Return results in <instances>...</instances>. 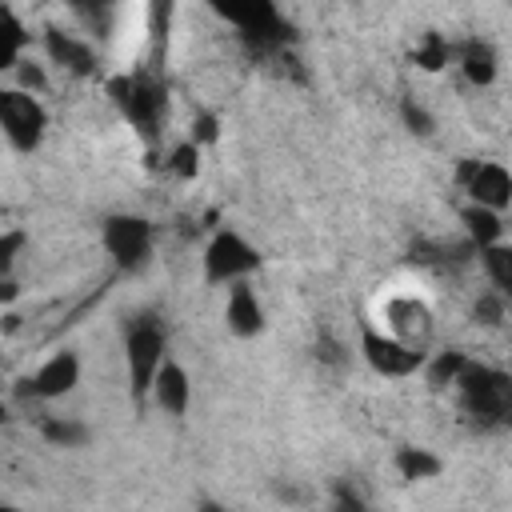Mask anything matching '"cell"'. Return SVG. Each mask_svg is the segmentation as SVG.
<instances>
[{
	"label": "cell",
	"instance_id": "1",
	"mask_svg": "<svg viewBox=\"0 0 512 512\" xmlns=\"http://www.w3.org/2000/svg\"><path fill=\"white\" fill-rule=\"evenodd\" d=\"M168 360V328L156 312H140L124 324V364H128V384H132V400L148 404V388L152 376L160 372V364Z\"/></svg>",
	"mask_w": 512,
	"mask_h": 512
},
{
	"label": "cell",
	"instance_id": "2",
	"mask_svg": "<svg viewBox=\"0 0 512 512\" xmlns=\"http://www.w3.org/2000/svg\"><path fill=\"white\" fill-rule=\"evenodd\" d=\"M108 100L116 104V112L140 132V136H156L168 112V88L160 76L152 72H120L108 84Z\"/></svg>",
	"mask_w": 512,
	"mask_h": 512
},
{
	"label": "cell",
	"instance_id": "3",
	"mask_svg": "<svg viewBox=\"0 0 512 512\" xmlns=\"http://www.w3.org/2000/svg\"><path fill=\"white\" fill-rule=\"evenodd\" d=\"M204 284H216V288H232L240 280H248L256 268H260V248L236 232V228H220L212 232V240L204 244Z\"/></svg>",
	"mask_w": 512,
	"mask_h": 512
},
{
	"label": "cell",
	"instance_id": "4",
	"mask_svg": "<svg viewBox=\"0 0 512 512\" xmlns=\"http://www.w3.org/2000/svg\"><path fill=\"white\" fill-rule=\"evenodd\" d=\"M456 388H460V404H464L468 416L504 424L508 404H512V380H508V372L468 360L460 368V376H456Z\"/></svg>",
	"mask_w": 512,
	"mask_h": 512
},
{
	"label": "cell",
	"instance_id": "5",
	"mask_svg": "<svg viewBox=\"0 0 512 512\" xmlns=\"http://www.w3.org/2000/svg\"><path fill=\"white\" fill-rule=\"evenodd\" d=\"M152 240H156V228L148 216L140 212H112L104 216L100 224V244L108 252V260L120 268V272H136L148 264L152 256Z\"/></svg>",
	"mask_w": 512,
	"mask_h": 512
},
{
	"label": "cell",
	"instance_id": "6",
	"mask_svg": "<svg viewBox=\"0 0 512 512\" xmlns=\"http://www.w3.org/2000/svg\"><path fill=\"white\" fill-rule=\"evenodd\" d=\"M216 16L236 24L240 40L252 44L256 52H272V48H284L288 44V24L280 16L276 4L268 0H244V4H216Z\"/></svg>",
	"mask_w": 512,
	"mask_h": 512
},
{
	"label": "cell",
	"instance_id": "7",
	"mask_svg": "<svg viewBox=\"0 0 512 512\" xmlns=\"http://www.w3.org/2000/svg\"><path fill=\"white\" fill-rule=\"evenodd\" d=\"M0 132L16 152H36L48 132V112L40 96H28L20 88H0Z\"/></svg>",
	"mask_w": 512,
	"mask_h": 512
},
{
	"label": "cell",
	"instance_id": "8",
	"mask_svg": "<svg viewBox=\"0 0 512 512\" xmlns=\"http://www.w3.org/2000/svg\"><path fill=\"white\" fill-rule=\"evenodd\" d=\"M360 356L364 364L376 372V376H388V380H404V376H416L428 360V352H416L400 340H392L384 328H376L372 320L360 324Z\"/></svg>",
	"mask_w": 512,
	"mask_h": 512
},
{
	"label": "cell",
	"instance_id": "9",
	"mask_svg": "<svg viewBox=\"0 0 512 512\" xmlns=\"http://www.w3.org/2000/svg\"><path fill=\"white\" fill-rule=\"evenodd\" d=\"M384 332L416 352H428L432 340V308L420 296H388L384 300Z\"/></svg>",
	"mask_w": 512,
	"mask_h": 512
},
{
	"label": "cell",
	"instance_id": "10",
	"mask_svg": "<svg viewBox=\"0 0 512 512\" xmlns=\"http://www.w3.org/2000/svg\"><path fill=\"white\" fill-rule=\"evenodd\" d=\"M460 184L468 192V204L504 212L512 200V172L500 160H468L460 164Z\"/></svg>",
	"mask_w": 512,
	"mask_h": 512
},
{
	"label": "cell",
	"instance_id": "11",
	"mask_svg": "<svg viewBox=\"0 0 512 512\" xmlns=\"http://www.w3.org/2000/svg\"><path fill=\"white\" fill-rule=\"evenodd\" d=\"M76 384H80V356H76L72 348L52 352L28 380H20V388H24L28 396H36V400H60V396H68Z\"/></svg>",
	"mask_w": 512,
	"mask_h": 512
},
{
	"label": "cell",
	"instance_id": "12",
	"mask_svg": "<svg viewBox=\"0 0 512 512\" xmlns=\"http://www.w3.org/2000/svg\"><path fill=\"white\" fill-rule=\"evenodd\" d=\"M44 52L72 76H96V48L68 28H44Z\"/></svg>",
	"mask_w": 512,
	"mask_h": 512
},
{
	"label": "cell",
	"instance_id": "13",
	"mask_svg": "<svg viewBox=\"0 0 512 512\" xmlns=\"http://www.w3.org/2000/svg\"><path fill=\"white\" fill-rule=\"evenodd\" d=\"M224 324H228V332L240 336V340H252V336L264 332V304H260V296H256V288H252L248 280H240V284L228 288Z\"/></svg>",
	"mask_w": 512,
	"mask_h": 512
},
{
	"label": "cell",
	"instance_id": "14",
	"mask_svg": "<svg viewBox=\"0 0 512 512\" xmlns=\"http://www.w3.org/2000/svg\"><path fill=\"white\" fill-rule=\"evenodd\" d=\"M148 400H152L160 412H168V416H184V412H188V404H192V380H188L184 364L164 360V364H160V372L152 376Z\"/></svg>",
	"mask_w": 512,
	"mask_h": 512
},
{
	"label": "cell",
	"instance_id": "15",
	"mask_svg": "<svg viewBox=\"0 0 512 512\" xmlns=\"http://www.w3.org/2000/svg\"><path fill=\"white\" fill-rule=\"evenodd\" d=\"M456 64H460L464 80L476 84V88H488V84L496 80V72H500L496 48H492L488 40H480V36H468V40L456 48Z\"/></svg>",
	"mask_w": 512,
	"mask_h": 512
},
{
	"label": "cell",
	"instance_id": "16",
	"mask_svg": "<svg viewBox=\"0 0 512 512\" xmlns=\"http://www.w3.org/2000/svg\"><path fill=\"white\" fill-rule=\"evenodd\" d=\"M460 220H464V232H468L472 248L504 244V212H492V208H480V204H464Z\"/></svg>",
	"mask_w": 512,
	"mask_h": 512
},
{
	"label": "cell",
	"instance_id": "17",
	"mask_svg": "<svg viewBox=\"0 0 512 512\" xmlns=\"http://www.w3.org/2000/svg\"><path fill=\"white\" fill-rule=\"evenodd\" d=\"M392 464H396L400 480H408V484H416V480H436V476L444 472V460H440L436 452H428V448H416V444H400L396 456H392Z\"/></svg>",
	"mask_w": 512,
	"mask_h": 512
},
{
	"label": "cell",
	"instance_id": "18",
	"mask_svg": "<svg viewBox=\"0 0 512 512\" xmlns=\"http://www.w3.org/2000/svg\"><path fill=\"white\" fill-rule=\"evenodd\" d=\"M24 48H28V28H24V20L16 16V8L0 4V72H12V68L24 60Z\"/></svg>",
	"mask_w": 512,
	"mask_h": 512
},
{
	"label": "cell",
	"instance_id": "19",
	"mask_svg": "<svg viewBox=\"0 0 512 512\" xmlns=\"http://www.w3.org/2000/svg\"><path fill=\"white\" fill-rule=\"evenodd\" d=\"M40 436L52 444V448H84L92 440V428L76 416H44L40 420Z\"/></svg>",
	"mask_w": 512,
	"mask_h": 512
},
{
	"label": "cell",
	"instance_id": "20",
	"mask_svg": "<svg viewBox=\"0 0 512 512\" xmlns=\"http://www.w3.org/2000/svg\"><path fill=\"white\" fill-rule=\"evenodd\" d=\"M480 264H484L492 288H496L500 296H508V292H512V248H508V244L480 248Z\"/></svg>",
	"mask_w": 512,
	"mask_h": 512
},
{
	"label": "cell",
	"instance_id": "21",
	"mask_svg": "<svg viewBox=\"0 0 512 512\" xmlns=\"http://www.w3.org/2000/svg\"><path fill=\"white\" fill-rule=\"evenodd\" d=\"M468 364V356L464 352H456V348H448V352H436V356H428L424 360V376H428V384L432 388H448V384H456V376H460V368Z\"/></svg>",
	"mask_w": 512,
	"mask_h": 512
},
{
	"label": "cell",
	"instance_id": "22",
	"mask_svg": "<svg viewBox=\"0 0 512 512\" xmlns=\"http://www.w3.org/2000/svg\"><path fill=\"white\" fill-rule=\"evenodd\" d=\"M412 60L420 64V68H428V72H436V68H444L448 60H452V44L444 40V36H436V32H428L424 36V44L412 52Z\"/></svg>",
	"mask_w": 512,
	"mask_h": 512
},
{
	"label": "cell",
	"instance_id": "23",
	"mask_svg": "<svg viewBox=\"0 0 512 512\" xmlns=\"http://www.w3.org/2000/svg\"><path fill=\"white\" fill-rule=\"evenodd\" d=\"M24 248H28V232H24V228L0 232V280H12V268H16V260L24 256Z\"/></svg>",
	"mask_w": 512,
	"mask_h": 512
},
{
	"label": "cell",
	"instance_id": "24",
	"mask_svg": "<svg viewBox=\"0 0 512 512\" xmlns=\"http://www.w3.org/2000/svg\"><path fill=\"white\" fill-rule=\"evenodd\" d=\"M12 88H20V92H28V96H40V92H48V72H44V64H36V60H20L16 68H12Z\"/></svg>",
	"mask_w": 512,
	"mask_h": 512
},
{
	"label": "cell",
	"instance_id": "25",
	"mask_svg": "<svg viewBox=\"0 0 512 512\" xmlns=\"http://www.w3.org/2000/svg\"><path fill=\"white\" fill-rule=\"evenodd\" d=\"M400 120H404V128L412 132V136H432L436 132V120L428 116V108L424 104H416L412 96H404L400 100Z\"/></svg>",
	"mask_w": 512,
	"mask_h": 512
},
{
	"label": "cell",
	"instance_id": "26",
	"mask_svg": "<svg viewBox=\"0 0 512 512\" xmlns=\"http://www.w3.org/2000/svg\"><path fill=\"white\" fill-rule=\"evenodd\" d=\"M328 508L332 512H368V504H364V496H360V488L352 480H336L332 484V504Z\"/></svg>",
	"mask_w": 512,
	"mask_h": 512
},
{
	"label": "cell",
	"instance_id": "27",
	"mask_svg": "<svg viewBox=\"0 0 512 512\" xmlns=\"http://www.w3.org/2000/svg\"><path fill=\"white\" fill-rule=\"evenodd\" d=\"M196 156H200V148H196V140H184V144H176V152H172V172L176 176H196Z\"/></svg>",
	"mask_w": 512,
	"mask_h": 512
},
{
	"label": "cell",
	"instance_id": "28",
	"mask_svg": "<svg viewBox=\"0 0 512 512\" xmlns=\"http://www.w3.org/2000/svg\"><path fill=\"white\" fill-rule=\"evenodd\" d=\"M472 316H476L480 324H500V320H504V296H500V292L480 296L476 308H472Z\"/></svg>",
	"mask_w": 512,
	"mask_h": 512
},
{
	"label": "cell",
	"instance_id": "29",
	"mask_svg": "<svg viewBox=\"0 0 512 512\" xmlns=\"http://www.w3.org/2000/svg\"><path fill=\"white\" fill-rule=\"evenodd\" d=\"M316 356H320L324 364H344V348H340V340H336L332 332H320V340H316Z\"/></svg>",
	"mask_w": 512,
	"mask_h": 512
},
{
	"label": "cell",
	"instance_id": "30",
	"mask_svg": "<svg viewBox=\"0 0 512 512\" xmlns=\"http://www.w3.org/2000/svg\"><path fill=\"white\" fill-rule=\"evenodd\" d=\"M212 136H216V120H212V116H204V120H200V132H196V140H212Z\"/></svg>",
	"mask_w": 512,
	"mask_h": 512
},
{
	"label": "cell",
	"instance_id": "31",
	"mask_svg": "<svg viewBox=\"0 0 512 512\" xmlns=\"http://www.w3.org/2000/svg\"><path fill=\"white\" fill-rule=\"evenodd\" d=\"M12 296H16V284H12V280H0V304L12 300Z\"/></svg>",
	"mask_w": 512,
	"mask_h": 512
},
{
	"label": "cell",
	"instance_id": "32",
	"mask_svg": "<svg viewBox=\"0 0 512 512\" xmlns=\"http://www.w3.org/2000/svg\"><path fill=\"white\" fill-rule=\"evenodd\" d=\"M196 512H232V508H224V504H216V500H200Z\"/></svg>",
	"mask_w": 512,
	"mask_h": 512
},
{
	"label": "cell",
	"instance_id": "33",
	"mask_svg": "<svg viewBox=\"0 0 512 512\" xmlns=\"http://www.w3.org/2000/svg\"><path fill=\"white\" fill-rule=\"evenodd\" d=\"M4 420H8V408H4V400H0V424H4Z\"/></svg>",
	"mask_w": 512,
	"mask_h": 512
},
{
	"label": "cell",
	"instance_id": "34",
	"mask_svg": "<svg viewBox=\"0 0 512 512\" xmlns=\"http://www.w3.org/2000/svg\"><path fill=\"white\" fill-rule=\"evenodd\" d=\"M0 512H20V508H12V504H0Z\"/></svg>",
	"mask_w": 512,
	"mask_h": 512
}]
</instances>
